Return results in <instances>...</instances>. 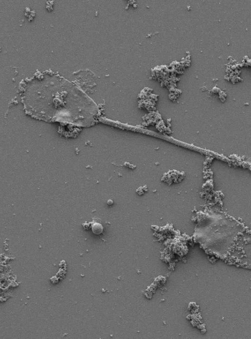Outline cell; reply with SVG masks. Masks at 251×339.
<instances>
[{
	"instance_id": "2",
	"label": "cell",
	"mask_w": 251,
	"mask_h": 339,
	"mask_svg": "<svg viewBox=\"0 0 251 339\" xmlns=\"http://www.w3.org/2000/svg\"><path fill=\"white\" fill-rule=\"evenodd\" d=\"M108 203L109 205H112V204H113V201L111 200H109V201H108Z\"/></svg>"
},
{
	"instance_id": "1",
	"label": "cell",
	"mask_w": 251,
	"mask_h": 339,
	"mask_svg": "<svg viewBox=\"0 0 251 339\" xmlns=\"http://www.w3.org/2000/svg\"><path fill=\"white\" fill-rule=\"evenodd\" d=\"M92 231L94 234L99 235L103 232V226L100 223H94L92 226Z\"/></svg>"
}]
</instances>
